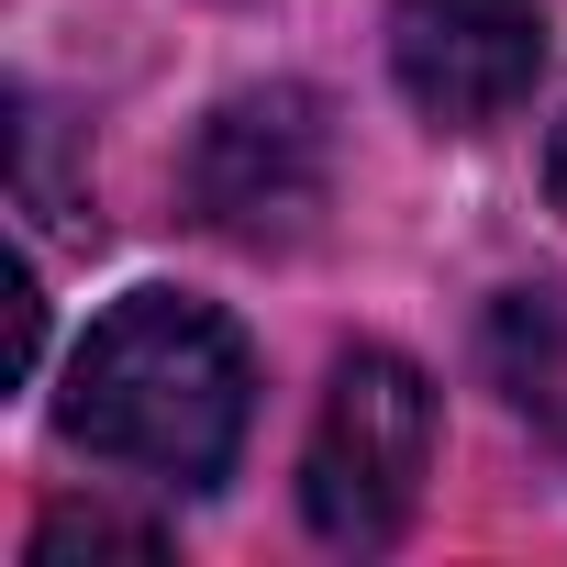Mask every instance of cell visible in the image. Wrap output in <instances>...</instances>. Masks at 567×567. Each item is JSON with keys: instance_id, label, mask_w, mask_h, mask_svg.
<instances>
[{"instance_id": "obj_1", "label": "cell", "mask_w": 567, "mask_h": 567, "mask_svg": "<svg viewBox=\"0 0 567 567\" xmlns=\"http://www.w3.org/2000/svg\"><path fill=\"white\" fill-rule=\"evenodd\" d=\"M245 412H256L245 334L189 290H123L56 390V434L145 489H212L245 445Z\"/></svg>"}, {"instance_id": "obj_2", "label": "cell", "mask_w": 567, "mask_h": 567, "mask_svg": "<svg viewBox=\"0 0 567 567\" xmlns=\"http://www.w3.org/2000/svg\"><path fill=\"white\" fill-rule=\"evenodd\" d=\"M423 478H434V379L390 346L334 357L312 445H301V523L346 556H379L412 534Z\"/></svg>"}, {"instance_id": "obj_3", "label": "cell", "mask_w": 567, "mask_h": 567, "mask_svg": "<svg viewBox=\"0 0 567 567\" xmlns=\"http://www.w3.org/2000/svg\"><path fill=\"white\" fill-rule=\"evenodd\" d=\"M334 189V134L312 90H234L189 145V200L223 245H301Z\"/></svg>"}, {"instance_id": "obj_4", "label": "cell", "mask_w": 567, "mask_h": 567, "mask_svg": "<svg viewBox=\"0 0 567 567\" xmlns=\"http://www.w3.org/2000/svg\"><path fill=\"white\" fill-rule=\"evenodd\" d=\"M390 79L434 134H489L545 79V0H390Z\"/></svg>"}, {"instance_id": "obj_5", "label": "cell", "mask_w": 567, "mask_h": 567, "mask_svg": "<svg viewBox=\"0 0 567 567\" xmlns=\"http://www.w3.org/2000/svg\"><path fill=\"white\" fill-rule=\"evenodd\" d=\"M489 379L567 456V278H523V290L489 301Z\"/></svg>"}, {"instance_id": "obj_6", "label": "cell", "mask_w": 567, "mask_h": 567, "mask_svg": "<svg viewBox=\"0 0 567 567\" xmlns=\"http://www.w3.org/2000/svg\"><path fill=\"white\" fill-rule=\"evenodd\" d=\"M68 556H156V523H123V512H45L34 523V567H68Z\"/></svg>"}, {"instance_id": "obj_7", "label": "cell", "mask_w": 567, "mask_h": 567, "mask_svg": "<svg viewBox=\"0 0 567 567\" xmlns=\"http://www.w3.org/2000/svg\"><path fill=\"white\" fill-rule=\"evenodd\" d=\"M34 346H45V290L34 267H12V379H34Z\"/></svg>"}, {"instance_id": "obj_8", "label": "cell", "mask_w": 567, "mask_h": 567, "mask_svg": "<svg viewBox=\"0 0 567 567\" xmlns=\"http://www.w3.org/2000/svg\"><path fill=\"white\" fill-rule=\"evenodd\" d=\"M545 200H556V212H567V123H556V134H545Z\"/></svg>"}]
</instances>
